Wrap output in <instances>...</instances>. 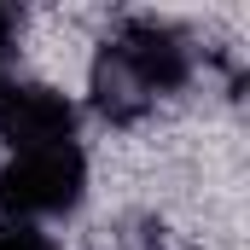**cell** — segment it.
Wrapping results in <instances>:
<instances>
[{"mask_svg":"<svg viewBox=\"0 0 250 250\" xmlns=\"http://www.w3.org/2000/svg\"><path fill=\"white\" fill-rule=\"evenodd\" d=\"M87 192V157L76 140L64 146H35V151H12L0 169V221H47L76 209Z\"/></svg>","mask_w":250,"mask_h":250,"instance_id":"1","label":"cell"},{"mask_svg":"<svg viewBox=\"0 0 250 250\" xmlns=\"http://www.w3.org/2000/svg\"><path fill=\"white\" fill-rule=\"evenodd\" d=\"M76 134V105L47 82H0V140L12 151L64 146Z\"/></svg>","mask_w":250,"mask_h":250,"instance_id":"2","label":"cell"},{"mask_svg":"<svg viewBox=\"0 0 250 250\" xmlns=\"http://www.w3.org/2000/svg\"><path fill=\"white\" fill-rule=\"evenodd\" d=\"M111 41L123 47V59L146 76V87H151L157 99L175 93V87H187V76H192V41L169 23V18H123Z\"/></svg>","mask_w":250,"mask_h":250,"instance_id":"3","label":"cell"},{"mask_svg":"<svg viewBox=\"0 0 250 250\" xmlns=\"http://www.w3.org/2000/svg\"><path fill=\"white\" fill-rule=\"evenodd\" d=\"M87 93H93V111H99L105 123H117V128L140 123V117L157 105V93H151V87H146V76L123 59V47H117V41H105V47L93 53Z\"/></svg>","mask_w":250,"mask_h":250,"instance_id":"4","label":"cell"},{"mask_svg":"<svg viewBox=\"0 0 250 250\" xmlns=\"http://www.w3.org/2000/svg\"><path fill=\"white\" fill-rule=\"evenodd\" d=\"M0 250H59V245L29 221H0Z\"/></svg>","mask_w":250,"mask_h":250,"instance_id":"5","label":"cell"},{"mask_svg":"<svg viewBox=\"0 0 250 250\" xmlns=\"http://www.w3.org/2000/svg\"><path fill=\"white\" fill-rule=\"evenodd\" d=\"M12 41H18V12H12V6H0V64L12 59Z\"/></svg>","mask_w":250,"mask_h":250,"instance_id":"6","label":"cell"}]
</instances>
